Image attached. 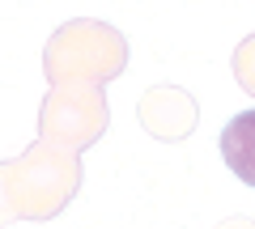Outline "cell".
Segmentation results:
<instances>
[{"label":"cell","mask_w":255,"mask_h":229,"mask_svg":"<svg viewBox=\"0 0 255 229\" xmlns=\"http://www.w3.org/2000/svg\"><path fill=\"white\" fill-rule=\"evenodd\" d=\"M217 149H221V161L230 165V174L238 183L255 187V106L234 115V119L221 128L217 136Z\"/></svg>","instance_id":"cell-1"}]
</instances>
